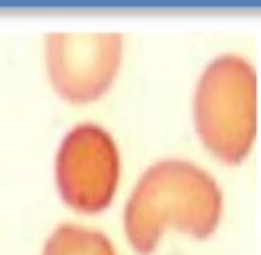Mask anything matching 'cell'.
Instances as JSON below:
<instances>
[{
    "label": "cell",
    "mask_w": 261,
    "mask_h": 255,
    "mask_svg": "<svg viewBox=\"0 0 261 255\" xmlns=\"http://www.w3.org/2000/svg\"><path fill=\"white\" fill-rule=\"evenodd\" d=\"M119 176L116 142L103 128L81 123L63 139L57 153L56 177L63 200L83 213L111 202Z\"/></svg>",
    "instance_id": "obj_3"
},
{
    "label": "cell",
    "mask_w": 261,
    "mask_h": 255,
    "mask_svg": "<svg viewBox=\"0 0 261 255\" xmlns=\"http://www.w3.org/2000/svg\"><path fill=\"white\" fill-rule=\"evenodd\" d=\"M257 81L242 57L223 55L206 66L194 99L196 130L203 143L224 162L246 157L256 134Z\"/></svg>",
    "instance_id": "obj_2"
},
{
    "label": "cell",
    "mask_w": 261,
    "mask_h": 255,
    "mask_svg": "<svg viewBox=\"0 0 261 255\" xmlns=\"http://www.w3.org/2000/svg\"><path fill=\"white\" fill-rule=\"evenodd\" d=\"M42 255H118L110 238L101 231L62 224L53 231Z\"/></svg>",
    "instance_id": "obj_5"
},
{
    "label": "cell",
    "mask_w": 261,
    "mask_h": 255,
    "mask_svg": "<svg viewBox=\"0 0 261 255\" xmlns=\"http://www.w3.org/2000/svg\"><path fill=\"white\" fill-rule=\"evenodd\" d=\"M222 191L211 174L182 159H165L146 170L124 211V227L134 249L153 253L167 227L197 238L216 230Z\"/></svg>",
    "instance_id": "obj_1"
},
{
    "label": "cell",
    "mask_w": 261,
    "mask_h": 255,
    "mask_svg": "<svg viewBox=\"0 0 261 255\" xmlns=\"http://www.w3.org/2000/svg\"><path fill=\"white\" fill-rule=\"evenodd\" d=\"M122 47L119 33H52L46 56L53 86L70 101L98 98L113 81Z\"/></svg>",
    "instance_id": "obj_4"
}]
</instances>
